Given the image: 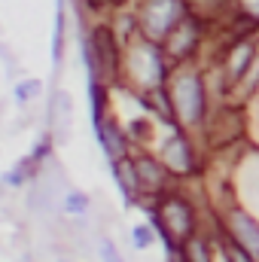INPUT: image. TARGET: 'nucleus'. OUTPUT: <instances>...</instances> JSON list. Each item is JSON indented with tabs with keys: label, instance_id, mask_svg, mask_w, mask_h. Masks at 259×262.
<instances>
[{
	"label": "nucleus",
	"instance_id": "17",
	"mask_svg": "<svg viewBox=\"0 0 259 262\" xmlns=\"http://www.w3.org/2000/svg\"><path fill=\"white\" fill-rule=\"evenodd\" d=\"M0 183H3V186H25V168L18 165V168H12V171H6Z\"/></svg>",
	"mask_w": 259,
	"mask_h": 262
},
{
	"label": "nucleus",
	"instance_id": "8",
	"mask_svg": "<svg viewBox=\"0 0 259 262\" xmlns=\"http://www.w3.org/2000/svg\"><path fill=\"white\" fill-rule=\"evenodd\" d=\"M113 171H116V180H119L122 192H125V195H134V192H137V186H140V177H137L134 162H128V159H119V162L113 165Z\"/></svg>",
	"mask_w": 259,
	"mask_h": 262
},
{
	"label": "nucleus",
	"instance_id": "3",
	"mask_svg": "<svg viewBox=\"0 0 259 262\" xmlns=\"http://www.w3.org/2000/svg\"><path fill=\"white\" fill-rule=\"evenodd\" d=\"M89 67L92 70H104V73H113L116 70V49H113V34L107 28H98L95 37H92V46H89Z\"/></svg>",
	"mask_w": 259,
	"mask_h": 262
},
{
	"label": "nucleus",
	"instance_id": "12",
	"mask_svg": "<svg viewBox=\"0 0 259 262\" xmlns=\"http://www.w3.org/2000/svg\"><path fill=\"white\" fill-rule=\"evenodd\" d=\"M61 43H64V12L58 6V15H55V37H52V61L61 64Z\"/></svg>",
	"mask_w": 259,
	"mask_h": 262
},
{
	"label": "nucleus",
	"instance_id": "2",
	"mask_svg": "<svg viewBox=\"0 0 259 262\" xmlns=\"http://www.w3.org/2000/svg\"><path fill=\"white\" fill-rule=\"evenodd\" d=\"M180 9H183L180 0H153L146 6V15H143L149 37H165L180 21Z\"/></svg>",
	"mask_w": 259,
	"mask_h": 262
},
{
	"label": "nucleus",
	"instance_id": "13",
	"mask_svg": "<svg viewBox=\"0 0 259 262\" xmlns=\"http://www.w3.org/2000/svg\"><path fill=\"white\" fill-rule=\"evenodd\" d=\"M153 241H156V235L149 232V226H131V244H134L137 250L153 247Z\"/></svg>",
	"mask_w": 259,
	"mask_h": 262
},
{
	"label": "nucleus",
	"instance_id": "18",
	"mask_svg": "<svg viewBox=\"0 0 259 262\" xmlns=\"http://www.w3.org/2000/svg\"><path fill=\"white\" fill-rule=\"evenodd\" d=\"M192 253H195V262H207V256H204V247H201V244H195Z\"/></svg>",
	"mask_w": 259,
	"mask_h": 262
},
{
	"label": "nucleus",
	"instance_id": "7",
	"mask_svg": "<svg viewBox=\"0 0 259 262\" xmlns=\"http://www.w3.org/2000/svg\"><path fill=\"white\" fill-rule=\"evenodd\" d=\"M137 64H134V73L143 79V82H159L162 79V61H159V55H156V49L153 46H140V52H137Z\"/></svg>",
	"mask_w": 259,
	"mask_h": 262
},
{
	"label": "nucleus",
	"instance_id": "10",
	"mask_svg": "<svg viewBox=\"0 0 259 262\" xmlns=\"http://www.w3.org/2000/svg\"><path fill=\"white\" fill-rule=\"evenodd\" d=\"M40 89H43L40 79H21L18 85H12V101H15L18 107H25V104H31V101L40 95Z\"/></svg>",
	"mask_w": 259,
	"mask_h": 262
},
{
	"label": "nucleus",
	"instance_id": "14",
	"mask_svg": "<svg viewBox=\"0 0 259 262\" xmlns=\"http://www.w3.org/2000/svg\"><path fill=\"white\" fill-rule=\"evenodd\" d=\"M70 116H73V113H70V95H67V92H58V95H55V113H52V119H61L64 128H67V125H70Z\"/></svg>",
	"mask_w": 259,
	"mask_h": 262
},
{
	"label": "nucleus",
	"instance_id": "16",
	"mask_svg": "<svg viewBox=\"0 0 259 262\" xmlns=\"http://www.w3.org/2000/svg\"><path fill=\"white\" fill-rule=\"evenodd\" d=\"M226 259L229 262H253L250 259V253H247L238 241H235V244H226Z\"/></svg>",
	"mask_w": 259,
	"mask_h": 262
},
{
	"label": "nucleus",
	"instance_id": "9",
	"mask_svg": "<svg viewBox=\"0 0 259 262\" xmlns=\"http://www.w3.org/2000/svg\"><path fill=\"white\" fill-rule=\"evenodd\" d=\"M134 168H137V177H140V183H143V186H149V189H159V183H162L159 162H153V159L140 156V159H134Z\"/></svg>",
	"mask_w": 259,
	"mask_h": 262
},
{
	"label": "nucleus",
	"instance_id": "19",
	"mask_svg": "<svg viewBox=\"0 0 259 262\" xmlns=\"http://www.w3.org/2000/svg\"><path fill=\"white\" fill-rule=\"evenodd\" d=\"M244 3H247V9H250L253 15H259V0H244Z\"/></svg>",
	"mask_w": 259,
	"mask_h": 262
},
{
	"label": "nucleus",
	"instance_id": "4",
	"mask_svg": "<svg viewBox=\"0 0 259 262\" xmlns=\"http://www.w3.org/2000/svg\"><path fill=\"white\" fill-rule=\"evenodd\" d=\"M232 232H235V241L247 253H256L259 256V226L253 216H247L244 210H232Z\"/></svg>",
	"mask_w": 259,
	"mask_h": 262
},
{
	"label": "nucleus",
	"instance_id": "11",
	"mask_svg": "<svg viewBox=\"0 0 259 262\" xmlns=\"http://www.w3.org/2000/svg\"><path fill=\"white\" fill-rule=\"evenodd\" d=\"M61 207H64L67 213H73V216H82L89 210V195L79 192V189H70L64 195V201H61Z\"/></svg>",
	"mask_w": 259,
	"mask_h": 262
},
{
	"label": "nucleus",
	"instance_id": "5",
	"mask_svg": "<svg viewBox=\"0 0 259 262\" xmlns=\"http://www.w3.org/2000/svg\"><path fill=\"white\" fill-rule=\"evenodd\" d=\"M162 226H168L171 223V232L177 235V238H183V235H189V229H192V213H189V204L186 201H180V198H171L168 204H165V210H162Z\"/></svg>",
	"mask_w": 259,
	"mask_h": 262
},
{
	"label": "nucleus",
	"instance_id": "1",
	"mask_svg": "<svg viewBox=\"0 0 259 262\" xmlns=\"http://www.w3.org/2000/svg\"><path fill=\"white\" fill-rule=\"evenodd\" d=\"M171 98H174V110L183 122H198L201 119V113H204V85H201L198 76H192V73L180 76Z\"/></svg>",
	"mask_w": 259,
	"mask_h": 262
},
{
	"label": "nucleus",
	"instance_id": "15",
	"mask_svg": "<svg viewBox=\"0 0 259 262\" xmlns=\"http://www.w3.org/2000/svg\"><path fill=\"white\" fill-rule=\"evenodd\" d=\"M98 250H101V259H104V262H122V256H119V250H116V244H113L110 238H101Z\"/></svg>",
	"mask_w": 259,
	"mask_h": 262
},
{
	"label": "nucleus",
	"instance_id": "6",
	"mask_svg": "<svg viewBox=\"0 0 259 262\" xmlns=\"http://www.w3.org/2000/svg\"><path fill=\"white\" fill-rule=\"evenodd\" d=\"M162 156H165V162H168L174 171H189V168H192V152H189V146H186V140H183L180 134H174V137L165 140Z\"/></svg>",
	"mask_w": 259,
	"mask_h": 262
}]
</instances>
